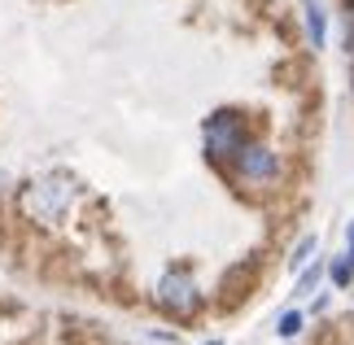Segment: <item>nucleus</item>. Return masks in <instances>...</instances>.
Segmentation results:
<instances>
[{
  "label": "nucleus",
  "instance_id": "obj_4",
  "mask_svg": "<svg viewBox=\"0 0 354 345\" xmlns=\"http://www.w3.org/2000/svg\"><path fill=\"white\" fill-rule=\"evenodd\" d=\"M232 162H236V171L245 179H254V184H271V179L280 175V158L271 153L267 144H254V140H245V149H241Z\"/></svg>",
  "mask_w": 354,
  "mask_h": 345
},
{
  "label": "nucleus",
  "instance_id": "obj_6",
  "mask_svg": "<svg viewBox=\"0 0 354 345\" xmlns=\"http://www.w3.org/2000/svg\"><path fill=\"white\" fill-rule=\"evenodd\" d=\"M302 324H306V319H302V310H289V315H280V328H276V333H280L284 341H293L297 333H302Z\"/></svg>",
  "mask_w": 354,
  "mask_h": 345
},
{
  "label": "nucleus",
  "instance_id": "obj_8",
  "mask_svg": "<svg viewBox=\"0 0 354 345\" xmlns=\"http://www.w3.org/2000/svg\"><path fill=\"white\" fill-rule=\"evenodd\" d=\"M319 275H324V267H319V262H315V267H310V262H306V267H302V280H297V297H306L310 288L319 284Z\"/></svg>",
  "mask_w": 354,
  "mask_h": 345
},
{
  "label": "nucleus",
  "instance_id": "obj_10",
  "mask_svg": "<svg viewBox=\"0 0 354 345\" xmlns=\"http://www.w3.org/2000/svg\"><path fill=\"white\" fill-rule=\"evenodd\" d=\"M346 258L354 262V218H350V227H346Z\"/></svg>",
  "mask_w": 354,
  "mask_h": 345
},
{
  "label": "nucleus",
  "instance_id": "obj_5",
  "mask_svg": "<svg viewBox=\"0 0 354 345\" xmlns=\"http://www.w3.org/2000/svg\"><path fill=\"white\" fill-rule=\"evenodd\" d=\"M302 9H306V31H310V44L324 48L328 31H324V9H319V0H302Z\"/></svg>",
  "mask_w": 354,
  "mask_h": 345
},
{
  "label": "nucleus",
  "instance_id": "obj_9",
  "mask_svg": "<svg viewBox=\"0 0 354 345\" xmlns=\"http://www.w3.org/2000/svg\"><path fill=\"white\" fill-rule=\"evenodd\" d=\"M310 254H315V236H306L302 245H297V250H293V258H289V267H293V271H302L306 262H310Z\"/></svg>",
  "mask_w": 354,
  "mask_h": 345
},
{
  "label": "nucleus",
  "instance_id": "obj_1",
  "mask_svg": "<svg viewBox=\"0 0 354 345\" xmlns=\"http://www.w3.org/2000/svg\"><path fill=\"white\" fill-rule=\"evenodd\" d=\"M71 201H75L71 179H35V184H26V192H22V210H26V218H35V223H57V218L71 210Z\"/></svg>",
  "mask_w": 354,
  "mask_h": 345
},
{
  "label": "nucleus",
  "instance_id": "obj_2",
  "mask_svg": "<svg viewBox=\"0 0 354 345\" xmlns=\"http://www.w3.org/2000/svg\"><path fill=\"white\" fill-rule=\"evenodd\" d=\"M158 306L175 315V319H188L197 306H201V293H197V280L188 267H171L167 275L158 280Z\"/></svg>",
  "mask_w": 354,
  "mask_h": 345
},
{
  "label": "nucleus",
  "instance_id": "obj_7",
  "mask_svg": "<svg viewBox=\"0 0 354 345\" xmlns=\"http://www.w3.org/2000/svg\"><path fill=\"white\" fill-rule=\"evenodd\" d=\"M328 275H333V284H337V288H350V280H354V262H350V258H337Z\"/></svg>",
  "mask_w": 354,
  "mask_h": 345
},
{
  "label": "nucleus",
  "instance_id": "obj_11",
  "mask_svg": "<svg viewBox=\"0 0 354 345\" xmlns=\"http://www.w3.org/2000/svg\"><path fill=\"white\" fill-rule=\"evenodd\" d=\"M206 345H223V341H206Z\"/></svg>",
  "mask_w": 354,
  "mask_h": 345
},
{
  "label": "nucleus",
  "instance_id": "obj_3",
  "mask_svg": "<svg viewBox=\"0 0 354 345\" xmlns=\"http://www.w3.org/2000/svg\"><path fill=\"white\" fill-rule=\"evenodd\" d=\"M245 149V118L236 114V109H219V114L206 118V153L214 162L223 158H236Z\"/></svg>",
  "mask_w": 354,
  "mask_h": 345
}]
</instances>
